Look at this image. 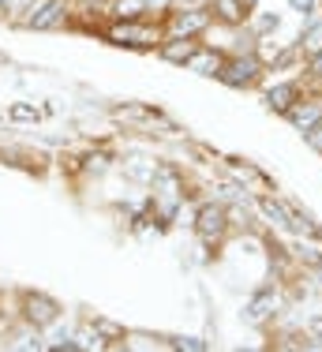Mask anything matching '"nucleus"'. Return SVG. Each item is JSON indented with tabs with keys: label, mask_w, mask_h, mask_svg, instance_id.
<instances>
[{
	"label": "nucleus",
	"mask_w": 322,
	"mask_h": 352,
	"mask_svg": "<svg viewBox=\"0 0 322 352\" xmlns=\"http://www.w3.org/2000/svg\"><path fill=\"white\" fill-rule=\"evenodd\" d=\"M210 15H214L217 23H225V27H240L251 15V8L244 4V0H214V4H210Z\"/></svg>",
	"instance_id": "nucleus-11"
},
{
	"label": "nucleus",
	"mask_w": 322,
	"mask_h": 352,
	"mask_svg": "<svg viewBox=\"0 0 322 352\" xmlns=\"http://www.w3.org/2000/svg\"><path fill=\"white\" fill-rule=\"evenodd\" d=\"M300 49H303L308 56L322 53V19H319V23H311V27L303 30V38H300Z\"/></svg>",
	"instance_id": "nucleus-15"
},
{
	"label": "nucleus",
	"mask_w": 322,
	"mask_h": 352,
	"mask_svg": "<svg viewBox=\"0 0 322 352\" xmlns=\"http://www.w3.org/2000/svg\"><path fill=\"white\" fill-rule=\"evenodd\" d=\"M311 75H322V53L311 56Z\"/></svg>",
	"instance_id": "nucleus-21"
},
{
	"label": "nucleus",
	"mask_w": 322,
	"mask_h": 352,
	"mask_svg": "<svg viewBox=\"0 0 322 352\" xmlns=\"http://www.w3.org/2000/svg\"><path fill=\"white\" fill-rule=\"evenodd\" d=\"M64 19H67V0H38V4L30 8L27 27H34V30H53V27H61Z\"/></svg>",
	"instance_id": "nucleus-4"
},
{
	"label": "nucleus",
	"mask_w": 322,
	"mask_h": 352,
	"mask_svg": "<svg viewBox=\"0 0 322 352\" xmlns=\"http://www.w3.org/2000/svg\"><path fill=\"white\" fill-rule=\"evenodd\" d=\"M12 116H15V120H38V109H30V105H15V109H12Z\"/></svg>",
	"instance_id": "nucleus-19"
},
{
	"label": "nucleus",
	"mask_w": 322,
	"mask_h": 352,
	"mask_svg": "<svg viewBox=\"0 0 322 352\" xmlns=\"http://www.w3.org/2000/svg\"><path fill=\"white\" fill-rule=\"evenodd\" d=\"M277 27H281L277 15H262V19H259V30H277Z\"/></svg>",
	"instance_id": "nucleus-20"
},
{
	"label": "nucleus",
	"mask_w": 322,
	"mask_h": 352,
	"mask_svg": "<svg viewBox=\"0 0 322 352\" xmlns=\"http://www.w3.org/2000/svg\"><path fill=\"white\" fill-rule=\"evenodd\" d=\"M303 139H308V146H315L319 154H322V120H319V124H315V128H311V131H308V135H303Z\"/></svg>",
	"instance_id": "nucleus-18"
},
{
	"label": "nucleus",
	"mask_w": 322,
	"mask_h": 352,
	"mask_svg": "<svg viewBox=\"0 0 322 352\" xmlns=\"http://www.w3.org/2000/svg\"><path fill=\"white\" fill-rule=\"evenodd\" d=\"M277 307H281V296H277L274 289H259L255 296L248 300V307H244V318H248L251 326H262L270 315L277 311Z\"/></svg>",
	"instance_id": "nucleus-5"
},
{
	"label": "nucleus",
	"mask_w": 322,
	"mask_h": 352,
	"mask_svg": "<svg viewBox=\"0 0 322 352\" xmlns=\"http://www.w3.org/2000/svg\"><path fill=\"white\" fill-rule=\"evenodd\" d=\"M195 53H199V41H195V38L173 34L169 41H161V56H165L169 64H188Z\"/></svg>",
	"instance_id": "nucleus-9"
},
{
	"label": "nucleus",
	"mask_w": 322,
	"mask_h": 352,
	"mask_svg": "<svg viewBox=\"0 0 322 352\" xmlns=\"http://www.w3.org/2000/svg\"><path fill=\"white\" fill-rule=\"evenodd\" d=\"M176 4H184V0H176Z\"/></svg>",
	"instance_id": "nucleus-25"
},
{
	"label": "nucleus",
	"mask_w": 322,
	"mask_h": 352,
	"mask_svg": "<svg viewBox=\"0 0 322 352\" xmlns=\"http://www.w3.org/2000/svg\"><path fill=\"white\" fill-rule=\"evenodd\" d=\"M262 68H266V64H262L259 56H255V49H248V53L225 56V64H222V72H217V79H222L225 87L244 90V87H255V82L262 79Z\"/></svg>",
	"instance_id": "nucleus-1"
},
{
	"label": "nucleus",
	"mask_w": 322,
	"mask_h": 352,
	"mask_svg": "<svg viewBox=\"0 0 322 352\" xmlns=\"http://www.w3.org/2000/svg\"><path fill=\"white\" fill-rule=\"evenodd\" d=\"M244 4H248V8H255V4H259V0H244Z\"/></svg>",
	"instance_id": "nucleus-23"
},
{
	"label": "nucleus",
	"mask_w": 322,
	"mask_h": 352,
	"mask_svg": "<svg viewBox=\"0 0 322 352\" xmlns=\"http://www.w3.org/2000/svg\"><path fill=\"white\" fill-rule=\"evenodd\" d=\"M0 4H8V0H0Z\"/></svg>",
	"instance_id": "nucleus-24"
},
{
	"label": "nucleus",
	"mask_w": 322,
	"mask_h": 352,
	"mask_svg": "<svg viewBox=\"0 0 322 352\" xmlns=\"http://www.w3.org/2000/svg\"><path fill=\"white\" fill-rule=\"evenodd\" d=\"M147 4L154 8V12H161V8H169V4H173V0H147Z\"/></svg>",
	"instance_id": "nucleus-22"
},
{
	"label": "nucleus",
	"mask_w": 322,
	"mask_h": 352,
	"mask_svg": "<svg viewBox=\"0 0 322 352\" xmlns=\"http://www.w3.org/2000/svg\"><path fill=\"white\" fill-rule=\"evenodd\" d=\"M109 41L131 45V49H150V45H158V34L147 27H139V19H116L113 27H109Z\"/></svg>",
	"instance_id": "nucleus-3"
},
{
	"label": "nucleus",
	"mask_w": 322,
	"mask_h": 352,
	"mask_svg": "<svg viewBox=\"0 0 322 352\" xmlns=\"http://www.w3.org/2000/svg\"><path fill=\"white\" fill-rule=\"evenodd\" d=\"M195 232H199L206 244H222V236L228 232V210L222 203H202L195 210Z\"/></svg>",
	"instance_id": "nucleus-2"
},
{
	"label": "nucleus",
	"mask_w": 322,
	"mask_h": 352,
	"mask_svg": "<svg viewBox=\"0 0 322 352\" xmlns=\"http://www.w3.org/2000/svg\"><path fill=\"white\" fill-rule=\"evenodd\" d=\"M210 27V8H184V12L173 15V34L195 38Z\"/></svg>",
	"instance_id": "nucleus-6"
},
{
	"label": "nucleus",
	"mask_w": 322,
	"mask_h": 352,
	"mask_svg": "<svg viewBox=\"0 0 322 352\" xmlns=\"http://www.w3.org/2000/svg\"><path fill=\"white\" fill-rule=\"evenodd\" d=\"M300 102V82H277V87L266 90V109H274V113H289V109Z\"/></svg>",
	"instance_id": "nucleus-10"
},
{
	"label": "nucleus",
	"mask_w": 322,
	"mask_h": 352,
	"mask_svg": "<svg viewBox=\"0 0 322 352\" xmlns=\"http://www.w3.org/2000/svg\"><path fill=\"white\" fill-rule=\"evenodd\" d=\"M23 307H27V318H30L34 326H49V322H56V315H61L56 300L41 296V292H34V296H27V300H23Z\"/></svg>",
	"instance_id": "nucleus-8"
},
{
	"label": "nucleus",
	"mask_w": 322,
	"mask_h": 352,
	"mask_svg": "<svg viewBox=\"0 0 322 352\" xmlns=\"http://www.w3.org/2000/svg\"><path fill=\"white\" fill-rule=\"evenodd\" d=\"M222 64H225V56L222 53H210V49H199V53L188 60V68L191 72H199V75H217L222 72Z\"/></svg>",
	"instance_id": "nucleus-12"
},
{
	"label": "nucleus",
	"mask_w": 322,
	"mask_h": 352,
	"mask_svg": "<svg viewBox=\"0 0 322 352\" xmlns=\"http://www.w3.org/2000/svg\"><path fill=\"white\" fill-rule=\"evenodd\" d=\"M259 210H262V217H266L270 225H289V206L277 203V199L262 195V199H259Z\"/></svg>",
	"instance_id": "nucleus-13"
},
{
	"label": "nucleus",
	"mask_w": 322,
	"mask_h": 352,
	"mask_svg": "<svg viewBox=\"0 0 322 352\" xmlns=\"http://www.w3.org/2000/svg\"><path fill=\"white\" fill-rule=\"evenodd\" d=\"M142 12H150L147 0H116V4H113V15H116V19H139Z\"/></svg>",
	"instance_id": "nucleus-14"
},
{
	"label": "nucleus",
	"mask_w": 322,
	"mask_h": 352,
	"mask_svg": "<svg viewBox=\"0 0 322 352\" xmlns=\"http://www.w3.org/2000/svg\"><path fill=\"white\" fill-rule=\"evenodd\" d=\"M285 116H289V124L300 131V135H308V131L322 120V102H303V98H300V102H296Z\"/></svg>",
	"instance_id": "nucleus-7"
},
{
	"label": "nucleus",
	"mask_w": 322,
	"mask_h": 352,
	"mask_svg": "<svg viewBox=\"0 0 322 352\" xmlns=\"http://www.w3.org/2000/svg\"><path fill=\"white\" fill-rule=\"evenodd\" d=\"M289 8H292V12H300V15H315L319 12V0H289Z\"/></svg>",
	"instance_id": "nucleus-16"
},
{
	"label": "nucleus",
	"mask_w": 322,
	"mask_h": 352,
	"mask_svg": "<svg viewBox=\"0 0 322 352\" xmlns=\"http://www.w3.org/2000/svg\"><path fill=\"white\" fill-rule=\"evenodd\" d=\"M173 345H176V349H191V352H202V349H206V341H199V338H176Z\"/></svg>",
	"instance_id": "nucleus-17"
}]
</instances>
